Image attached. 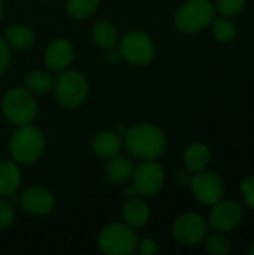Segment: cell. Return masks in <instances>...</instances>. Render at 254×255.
Listing matches in <instances>:
<instances>
[{"mask_svg": "<svg viewBox=\"0 0 254 255\" xmlns=\"http://www.w3.org/2000/svg\"><path fill=\"white\" fill-rule=\"evenodd\" d=\"M57 102L67 109H75L81 106L90 93V85L87 78L78 70H63L54 79L52 85Z\"/></svg>", "mask_w": 254, "mask_h": 255, "instance_id": "cell-4", "label": "cell"}, {"mask_svg": "<svg viewBox=\"0 0 254 255\" xmlns=\"http://www.w3.org/2000/svg\"><path fill=\"white\" fill-rule=\"evenodd\" d=\"M216 9L210 0H187L174 16L175 28L184 34H195L214 21Z\"/></svg>", "mask_w": 254, "mask_h": 255, "instance_id": "cell-5", "label": "cell"}, {"mask_svg": "<svg viewBox=\"0 0 254 255\" xmlns=\"http://www.w3.org/2000/svg\"><path fill=\"white\" fill-rule=\"evenodd\" d=\"M54 79L45 70H31L24 78V87L34 96L46 94L52 90Z\"/></svg>", "mask_w": 254, "mask_h": 255, "instance_id": "cell-21", "label": "cell"}, {"mask_svg": "<svg viewBox=\"0 0 254 255\" xmlns=\"http://www.w3.org/2000/svg\"><path fill=\"white\" fill-rule=\"evenodd\" d=\"M100 6V0H66V10L73 19H87L93 16Z\"/></svg>", "mask_w": 254, "mask_h": 255, "instance_id": "cell-22", "label": "cell"}, {"mask_svg": "<svg viewBox=\"0 0 254 255\" xmlns=\"http://www.w3.org/2000/svg\"><path fill=\"white\" fill-rule=\"evenodd\" d=\"M105 58H106V63H108V64H112V66L118 64V63L123 60V58H121L120 51H118V49H114V48L106 49V55H105Z\"/></svg>", "mask_w": 254, "mask_h": 255, "instance_id": "cell-30", "label": "cell"}, {"mask_svg": "<svg viewBox=\"0 0 254 255\" xmlns=\"http://www.w3.org/2000/svg\"><path fill=\"white\" fill-rule=\"evenodd\" d=\"M190 187L195 199L205 206L216 205L225 196V182L213 172H196L190 181Z\"/></svg>", "mask_w": 254, "mask_h": 255, "instance_id": "cell-10", "label": "cell"}, {"mask_svg": "<svg viewBox=\"0 0 254 255\" xmlns=\"http://www.w3.org/2000/svg\"><path fill=\"white\" fill-rule=\"evenodd\" d=\"M138 236L132 227L121 223H112L102 229L97 238L99 248L108 255H130L136 253Z\"/></svg>", "mask_w": 254, "mask_h": 255, "instance_id": "cell-6", "label": "cell"}, {"mask_svg": "<svg viewBox=\"0 0 254 255\" xmlns=\"http://www.w3.org/2000/svg\"><path fill=\"white\" fill-rule=\"evenodd\" d=\"M123 146L138 160H157L168 146V139L163 130L151 123H139L127 128Z\"/></svg>", "mask_w": 254, "mask_h": 255, "instance_id": "cell-1", "label": "cell"}, {"mask_svg": "<svg viewBox=\"0 0 254 255\" xmlns=\"http://www.w3.org/2000/svg\"><path fill=\"white\" fill-rule=\"evenodd\" d=\"M45 134L42 130L33 124H25L16 127L9 139V154L10 158L18 164H33L36 163L45 151Z\"/></svg>", "mask_w": 254, "mask_h": 255, "instance_id": "cell-2", "label": "cell"}, {"mask_svg": "<svg viewBox=\"0 0 254 255\" xmlns=\"http://www.w3.org/2000/svg\"><path fill=\"white\" fill-rule=\"evenodd\" d=\"M249 254L254 255V242L252 244V247H250V250H249Z\"/></svg>", "mask_w": 254, "mask_h": 255, "instance_id": "cell-32", "label": "cell"}, {"mask_svg": "<svg viewBox=\"0 0 254 255\" xmlns=\"http://www.w3.org/2000/svg\"><path fill=\"white\" fill-rule=\"evenodd\" d=\"M244 217L243 206L235 200H220L213 205L210 212V226L220 233L235 230Z\"/></svg>", "mask_w": 254, "mask_h": 255, "instance_id": "cell-11", "label": "cell"}, {"mask_svg": "<svg viewBox=\"0 0 254 255\" xmlns=\"http://www.w3.org/2000/svg\"><path fill=\"white\" fill-rule=\"evenodd\" d=\"M18 203L27 214L45 217L52 212L55 199L52 193L43 187H30L18 196Z\"/></svg>", "mask_w": 254, "mask_h": 255, "instance_id": "cell-12", "label": "cell"}, {"mask_svg": "<svg viewBox=\"0 0 254 255\" xmlns=\"http://www.w3.org/2000/svg\"><path fill=\"white\" fill-rule=\"evenodd\" d=\"M240 193H241L244 203L250 209H254V175H250L243 179L240 185Z\"/></svg>", "mask_w": 254, "mask_h": 255, "instance_id": "cell-27", "label": "cell"}, {"mask_svg": "<svg viewBox=\"0 0 254 255\" xmlns=\"http://www.w3.org/2000/svg\"><path fill=\"white\" fill-rule=\"evenodd\" d=\"M75 58V48L66 37L52 39L43 51V63L51 72H63L69 69Z\"/></svg>", "mask_w": 254, "mask_h": 255, "instance_id": "cell-13", "label": "cell"}, {"mask_svg": "<svg viewBox=\"0 0 254 255\" xmlns=\"http://www.w3.org/2000/svg\"><path fill=\"white\" fill-rule=\"evenodd\" d=\"M247 0H216L214 9L223 16H235L244 10Z\"/></svg>", "mask_w": 254, "mask_h": 255, "instance_id": "cell-25", "label": "cell"}, {"mask_svg": "<svg viewBox=\"0 0 254 255\" xmlns=\"http://www.w3.org/2000/svg\"><path fill=\"white\" fill-rule=\"evenodd\" d=\"M123 149V139L118 131H100L93 137L91 151L102 160H109L118 155Z\"/></svg>", "mask_w": 254, "mask_h": 255, "instance_id": "cell-14", "label": "cell"}, {"mask_svg": "<svg viewBox=\"0 0 254 255\" xmlns=\"http://www.w3.org/2000/svg\"><path fill=\"white\" fill-rule=\"evenodd\" d=\"M15 221V209L10 200L0 197V230L9 229Z\"/></svg>", "mask_w": 254, "mask_h": 255, "instance_id": "cell-26", "label": "cell"}, {"mask_svg": "<svg viewBox=\"0 0 254 255\" xmlns=\"http://www.w3.org/2000/svg\"><path fill=\"white\" fill-rule=\"evenodd\" d=\"M133 187L138 196L153 197L165 185V170L154 160H144L133 172Z\"/></svg>", "mask_w": 254, "mask_h": 255, "instance_id": "cell-9", "label": "cell"}, {"mask_svg": "<svg viewBox=\"0 0 254 255\" xmlns=\"http://www.w3.org/2000/svg\"><path fill=\"white\" fill-rule=\"evenodd\" d=\"M1 114L15 127L31 124L37 115V102L25 87L7 90L1 99Z\"/></svg>", "mask_w": 254, "mask_h": 255, "instance_id": "cell-3", "label": "cell"}, {"mask_svg": "<svg viewBox=\"0 0 254 255\" xmlns=\"http://www.w3.org/2000/svg\"><path fill=\"white\" fill-rule=\"evenodd\" d=\"M21 184V170L18 163L0 161V197H10Z\"/></svg>", "mask_w": 254, "mask_h": 255, "instance_id": "cell-19", "label": "cell"}, {"mask_svg": "<svg viewBox=\"0 0 254 255\" xmlns=\"http://www.w3.org/2000/svg\"><path fill=\"white\" fill-rule=\"evenodd\" d=\"M10 64V46L4 37L0 36V76L7 70Z\"/></svg>", "mask_w": 254, "mask_h": 255, "instance_id": "cell-28", "label": "cell"}, {"mask_svg": "<svg viewBox=\"0 0 254 255\" xmlns=\"http://www.w3.org/2000/svg\"><path fill=\"white\" fill-rule=\"evenodd\" d=\"M118 51L124 61L138 67L150 64L156 55L153 39L141 30H132L126 33L118 40Z\"/></svg>", "mask_w": 254, "mask_h": 255, "instance_id": "cell-7", "label": "cell"}, {"mask_svg": "<svg viewBox=\"0 0 254 255\" xmlns=\"http://www.w3.org/2000/svg\"><path fill=\"white\" fill-rule=\"evenodd\" d=\"M238 33V28H237V24L228 18H219V19H214L213 21V34L216 37V40L219 42H231L235 39Z\"/></svg>", "mask_w": 254, "mask_h": 255, "instance_id": "cell-23", "label": "cell"}, {"mask_svg": "<svg viewBox=\"0 0 254 255\" xmlns=\"http://www.w3.org/2000/svg\"><path fill=\"white\" fill-rule=\"evenodd\" d=\"M135 172V166L130 157L126 155H115L114 158L108 160L105 167V176L112 184H124L132 179Z\"/></svg>", "mask_w": 254, "mask_h": 255, "instance_id": "cell-17", "label": "cell"}, {"mask_svg": "<svg viewBox=\"0 0 254 255\" xmlns=\"http://www.w3.org/2000/svg\"><path fill=\"white\" fill-rule=\"evenodd\" d=\"M157 242L153 241V239H142L138 242V247H136V251L142 255H151L157 253Z\"/></svg>", "mask_w": 254, "mask_h": 255, "instance_id": "cell-29", "label": "cell"}, {"mask_svg": "<svg viewBox=\"0 0 254 255\" xmlns=\"http://www.w3.org/2000/svg\"><path fill=\"white\" fill-rule=\"evenodd\" d=\"M183 161L189 172L196 173V172L205 170L211 161V151L205 143L193 142L184 149Z\"/></svg>", "mask_w": 254, "mask_h": 255, "instance_id": "cell-16", "label": "cell"}, {"mask_svg": "<svg viewBox=\"0 0 254 255\" xmlns=\"http://www.w3.org/2000/svg\"><path fill=\"white\" fill-rule=\"evenodd\" d=\"M121 214L124 224L132 227L133 230L144 227L150 220V208L142 197H138V194L127 197Z\"/></svg>", "mask_w": 254, "mask_h": 255, "instance_id": "cell-15", "label": "cell"}, {"mask_svg": "<svg viewBox=\"0 0 254 255\" xmlns=\"http://www.w3.org/2000/svg\"><path fill=\"white\" fill-rule=\"evenodd\" d=\"M205 241V248L210 254L213 255H226L232 251V244L231 241L223 235V233H213L207 235Z\"/></svg>", "mask_w": 254, "mask_h": 255, "instance_id": "cell-24", "label": "cell"}, {"mask_svg": "<svg viewBox=\"0 0 254 255\" xmlns=\"http://www.w3.org/2000/svg\"><path fill=\"white\" fill-rule=\"evenodd\" d=\"M172 235L177 242L186 247H195L204 242L208 235V223L207 220L195 212H187L180 215L174 226Z\"/></svg>", "mask_w": 254, "mask_h": 255, "instance_id": "cell-8", "label": "cell"}, {"mask_svg": "<svg viewBox=\"0 0 254 255\" xmlns=\"http://www.w3.org/2000/svg\"><path fill=\"white\" fill-rule=\"evenodd\" d=\"M91 39L97 46L103 49H109L118 45L120 33L114 22L108 19H99L91 27Z\"/></svg>", "mask_w": 254, "mask_h": 255, "instance_id": "cell-18", "label": "cell"}, {"mask_svg": "<svg viewBox=\"0 0 254 255\" xmlns=\"http://www.w3.org/2000/svg\"><path fill=\"white\" fill-rule=\"evenodd\" d=\"M4 39L10 48L19 49V51H27L34 45L36 36H34V31L28 25L13 24L6 30Z\"/></svg>", "mask_w": 254, "mask_h": 255, "instance_id": "cell-20", "label": "cell"}, {"mask_svg": "<svg viewBox=\"0 0 254 255\" xmlns=\"http://www.w3.org/2000/svg\"><path fill=\"white\" fill-rule=\"evenodd\" d=\"M3 15H4V3L3 0H0V19L3 18Z\"/></svg>", "mask_w": 254, "mask_h": 255, "instance_id": "cell-31", "label": "cell"}]
</instances>
